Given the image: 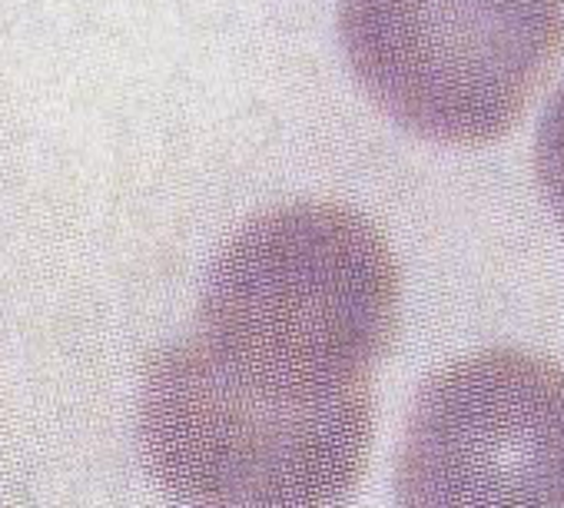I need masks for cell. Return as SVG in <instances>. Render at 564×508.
<instances>
[{"instance_id":"obj_4","label":"cell","mask_w":564,"mask_h":508,"mask_svg":"<svg viewBox=\"0 0 564 508\" xmlns=\"http://www.w3.org/2000/svg\"><path fill=\"white\" fill-rule=\"evenodd\" d=\"M534 173H538V186L564 233V87L557 90V97L547 104L541 127H538V140H534Z\"/></svg>"},{"instance_id":"obj_3","label":"cell","mask_w":564,"mask_h":508,"mask_svg":"<svg viewBox=\"0 0 564 508\" xmlns=\"http://www.w3.org/2000/svg\"><path fill=\"white\" fill-rule=\"evenodd\" d=\"M395 498L564 505V369L524 349H485L438 369L412 402Z\"/></svg>"},{"instance_id":"obj_2","label":"cell","mask_w":564,"mask_h":508,"mask_svg":"<svg viewBox=\"0 0 564 508\" xmlns=\"http://www.w3.org/2000/svg\"><path fill=\"white\" fill-rule=\"evenodd\" d=\"M336 21L366 97L445 147L511 133L564 54V0H339Z\"/></svg>"},{"instance_id":"obj_1","label":"cell","mask_w":564,"mask_h":508,"mask_svg":"<svg viewBox=\"0 0 564 508\" xmlns=\"http://www.w3.org/2000/svg\"><path fill=\"white\" fill-rule=\"evenodd\" d=\"M399 320V260L372 219L319 199L252 216L216 257L193 329L143 369L153 478L186 505L349 498Z\"/></svg>"}]
</instances>
